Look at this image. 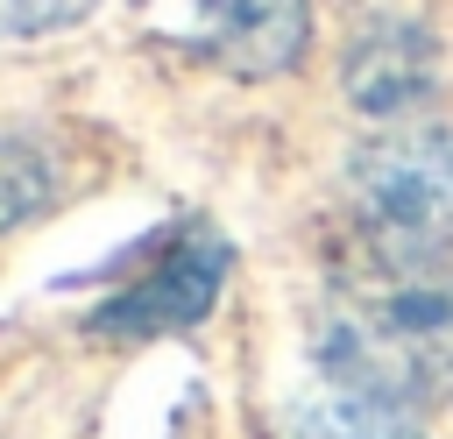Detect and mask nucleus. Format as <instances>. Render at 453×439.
Returning <instances> with one entry per match:
<instances>
[{
    "mask_svg": "<svg viewBox=\"0 0 453 439\" xmlns=\"http://www.w3.org/2000/svg\"><path fill=\"white\" fill-rule=\"evenodd\" d=\"M290 439H425V411L361 375L311 368V382L290 404Z\"/></svg>",
    "mask_w": 453,
    "mask_h": 439,
    "instance_id": "nucleus-5",
    "label": "nucleus"
},
{
    "mask_svg": "<svg viewBox=\"0 0 453 439\" xmlns=\"http://www.w3.org/2000/svg\"><path fill=\"white\" fill-rule=\"evenodd\" d=\"M311 7L304 0H198V50L234 78H276L304 57Z\"/></svg>",
    "mask_w": 453,
    "mask_h": 439,
    "instance_id": "nucleus-4",
    "label": "nucleus"
},
{
    "mask_svg": "<svg viewBox=\"0 0 453 439\" xmlns=\"http://www.w3.org/2000/svg\"><path fill=\"white\" fill-rule=\"evenodd\" d=\"M99 0H0V35H50L85 21Z\"/></svg>",
    "mask_w": 453,
    "mask_h": 439,
    "instance_id": "nucleus-8",
    "label": "nucleus"
},
{
    "mask_svg": "<svg viewBox=\"0 0 453 439\" xmlns=\"http://www.w3.org/2000/svg\"><path fill=\"white\" fill-rule=\"evenodd\" d=\"M57 198V163L35 142H0V234L35 220Z\"/></svg>",
    "mask_w": 453,
    "mask_h": 439,
    "instance_id": "nucleus-7",
    "label": "nucleus"
},
{
    "mask_svg": "<svg viewBox=\"0 0 453 439\" xmlns=\"http://www.w3.org/2000/svg\"><path fill=\"white\" fill-rule=\"evenodd\" d=\"M226 241L219 234H184L142 283H127L120 297H106L85 333L92 340H156V333H177V326H198L226 283Z\"/></svg>",
    "mask_w": 453,
    "mask_h": 439,
    "instance_id": "nucleus-3",
    "label": "nucleus"
},
{
    "mask_svg": "<svg viewBox=\"0 0 453 439\" xmlns=\"http://www.w3.org/2000/svg\"><path fill=\"white\" fill-rule=\"evenodd\" d=\"M347 198L389 269H439L453 255V127H396L354 149Z\"/></svg>",
    "mask_w": 453,
    "mask_h": 439,
    "instance_id": "nucleus-2",
    "label": "nucleus"
},
{
    "mask_svg": "<svg viewBox=\"0 0 453 439\" xmlns=\"http://www.w3.org/2000/svg\"><path fill=\"white\" fill-rule=\"evenodd\" d=\"M319 368L361 375L425 411L453 382V283L439 269H396V283L347 297L319 333Z\"/></svg>",
    "mask_w": 453,
    "mask_h": 439,
    "instance_id": "nucleus-1",
    "label": "nucleus"
},
{
    "mask_svg": "<svg viewBox=\"0 0 453 439\" xmlns=\"http://www.w3.org/2000/svg\"><path fill=\"white\" fill-rule=\"evenodd\" d=\"M439 85V42L418 21H375L347 57V99L361 113H411Z\"/></svg>",
    "mask_w": 453,
    "mask_h": 439,
    "instance_id": "nucleus-6",
    "label": "nucleus"
}]
</instances>
